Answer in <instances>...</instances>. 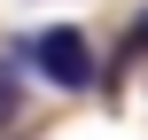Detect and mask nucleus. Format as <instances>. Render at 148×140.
<instances>
[{
	"instance_id": "3",
	"label": "nucleus",
	"mask_w": 148,
	"mask_h": 140,
	"mask_svg": "<svg viewBox=\"0 0 148 140\" xmlns=\"http://www.w3.org/2000/svg\"><path fill=\"white\" fill-rule=\"evenodd\" d=\"M133 55H148V8L133 16V39H125V62H133Z\"/></svg>"
},
{
	"instance_id": "2",
	"label": "nucleus",
	"mask_w": 148,
	"mask_h": 140,
	"mask_svg": "<svg viewBox=\"0 0 148 140\" xmlns=\"http://www.w3.org/2000/svg\"><path fill=\"white\" fill-rule=\"evenodd\" d=\"M23 117V78H16V55L0 62V125H16Z\"/></svg>"
},
{
	"instance_id": "1",
	"label": "nucleus",
	"mask_w": 148,
	"mask_h": 140,
	"mask_svg": "<svg viewBox=\"0 0 148 140\" xmlns=\"http://www.w3.org/2000/svg\"><path fill=\"white\" fill-rule=\"evenodd\" d=\"M16 62H31L47 86H62V94H86L94 86V39L78 31V23H39L23 47H16Z\"/></svg>"
}]
</instances>
